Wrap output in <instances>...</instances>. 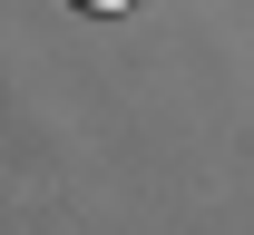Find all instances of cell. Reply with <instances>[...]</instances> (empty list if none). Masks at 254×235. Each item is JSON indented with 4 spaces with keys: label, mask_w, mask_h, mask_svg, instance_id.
Returning <instances> with one entry per match:
<instances>
[{
    "label": "cell",
    "mask_w": 254,
    "mask_h": 235,
    "mask_svg": "<svg viewBox=\"0 0 254 235\" xmlns=\"http://www.w3.org/2000/svg\"><path fill=\"white\" fill-rule=\"evenodd\" d=\"M68 10H88V20H108V10H137V0H68Z\"/></svg>",
    "instance_id": "cell-1"
}]
</instances>
